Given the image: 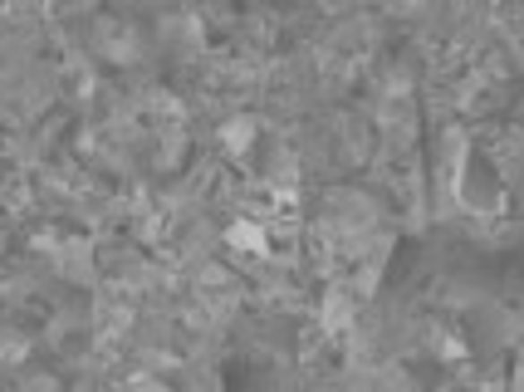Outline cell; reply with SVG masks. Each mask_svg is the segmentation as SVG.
<instances>
[{"mask_svg":"<svg viewBox=\"0 0 524 392\" xmlns=\"http://www.w3.org/2000/svg\"><path fill=\"white\" fill-rule=\"evenodd\" d=\"M230 245H240V251H245V245H250V251H265V226H255V221H240L236 226V231H230Z\"/></svg>","mask_w":524,"mask_h":392,"instance_id":"1","label":"cell"}]
</instances>
